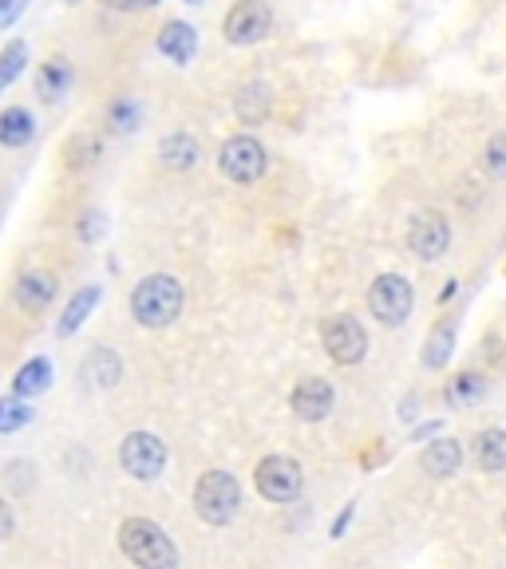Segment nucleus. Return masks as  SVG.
<instances>
[{"instance_id": "1", "label": "nucleus", "mask_w": 506, "mask_h": 569, "mask_svg": "<svg viewBox=\"0 0 506 569\" xmlns=\"http://www.w3.org/2000/svg\"><path fill=\"white\" fill-rule=\"evenodd\" d=\"M187 289L175 273H147L131 289V317L139 329H170L182 317Z\"/></svg>"}, {"instance_id": "2", "label": "nucleus", "mask_w": 506, "mask_h": 569, "mask_svg": "<svg viewBox=\"0 0 506 569\" xmlns=\"http://www.w3.org/2000/svg\"><path fill=\"white\" fill-rule=\"evenodd\" d=\"M119 553L142 569H175L182 561L178 558V546L170 542V533L159 522H151V518H127V522H119Z\"/></svg>"}, {"instance_id": "3", "label": "nucleus", "mask_w": 506, "mask_h": 569, "mask_svg": "<svg viewBox=\"0 0 506 569\" xmlns=\"http://www.w3.org/2000/svg\"><path fill=\"white\" fill-rule=\"evenodd\" d=\"M241 507V487L230 471H202L195 482V515L206 526H230Z\"/></svg>"}, {"instance_id": "4", "label": "nucleus", "mask_w": 506, "mask_h": 569, "mask_svg": "<svg viewBox=\"0 0 506 569\" xmlns=\"http://www.w3.org/2000/svg\"><path fill=\"white\" fill-rule=\"evenodd\" d=\"M269 170V151L258 134H234V139L222 142L218 151V174L230 178L234 187H254L261 182Z\"/></svg>"}, {"instance_id": "5", "label": "nucleus", "mask_w": 506, "mask_h": 569, "mask_svg": "<svg viewBox=\"0 0 506 569\" xmlns=\"http://www.w3.org/2000/svg\"><path fill=\"white\" fill-rule=\"evenodd\" d=\"M167 462H170V451H167V443H162V436H155V431H127L123 443H119V467H123V475L135 482L162 479Z\"/></svg>"}, {"instance_id": "6", "label": "nucleus", "mask_w": 506, "mask_h": 569, "mask_svg": "<svg viewBox=\"0 0 506 569\" xmlns=\"http://www.w3.org/2000/svg\"><path fill=\"white\" fill-rule=\"evenodd\" d=\"M254 487L266 502H277V507H289L297 502L305 490V471L294 455H266V459L254 467Z\"/></svg>"}, {"instance_id": "7", "label": "nucleus", "mask_w": 506, "mask_h": 569, "mask_svg": "<svg viewBox=\"0 0 506 569\" xmlns=\"http://www.w3.org/2000/svg\"><path fill=\"white\" fill-rule=\"evenodd\" d=\"M411 305H416V289L404 273H380L368 284V312L388 329H400L411 317Z\"/></svg>"}, {"instance_id": "8", "label": "nucleus", "mask_w": 506, "mask_h": 569, "mask_svg": "<svg viewBox=\"0 0 506 569\" xmlns=\"http://www.w3.org/2000/svg\"><path fill=\"white\" fill-rule=\"evenodd\" d=\"M320 345H325V352H329L333 365L353 368L368 356V332L356 317L337 312V317H329L325 325H320Z\"/></svg>"}, {"instance_id": "9", "label": "nucleus", "mask_w": 506, "mask_h": 569, "mask_svg": "<svg viewBox=\"0 0 506 569\" xmlns=\"http://www.w3.org/2000/svg\"><path fill=\"white\" fill-rule=\"evenodd\" d=\"M269 32H274V9H269L266 0H234L222 20L226 44H234V48L261 44Z\"/></svg>"}, {"instance_id": "10", "label": "nucleus", "mask_w": 506, "mask_h": 569, "mask_svg": "<svg viewBox=\"0 0 506 569\" xmlns=\"http://www.w3.org/2000/svg\"><path fill=\"white\" fill-rule=\"evenodd\" d=\"M452 246V226L439 210H419L408 222V249L419 261H439Z\"/></svg>"}, {"instance_id": "11", "label": "nucleus", "mask_w": 506, "mask_h": 569, "mask_svg": "<svg viewBox=\"0 0 506 569\" xmlns=\"http://www.w3.org/2000/svg\"><path fill=\"white\" fill-rule=\"evenodd\" d=\"M289 408L301 423H325L337 408V391H333L329 380H320V376H305V380L294 383L289 391Z\"/></svg>"}, {"instance_id": "12", "label": "nucleus", "mask_w": 506, "mask_h": 569, "mask_svg": "<svg viewBox=\"0 0 506 569\" xmlns=\"http://www.w3.org/2000/svg\"><path fill=\"white\" fill-rule=\"evenodd\" d=\"M56 293H60V284H56V273H48V269H24L17 277V284H12V301L28 317L44 312L56 301Z\"/></svg>"}, {"instance_id": "13", "label": "nucleus", "mask_w": 506, "mask_h": 569, "mask_svg": "<svg viewBox=\"0 0 506 569\" xmlns=\"http://www.w3.org/2000/svg\"><path fill=\"white\" fill-rule=\"evenodd\" d=\"M162 60H170L175 68H187L198 56V28L187 24V20H167L159 28V40H155Z\"/></svg>"}, {"instance_id": "14", "label": "nucleus", "mask_w": 506, "mask_h": 569, "mask_svg": "<svg viewBox=\"0 0 506 569\" xmlns=\"http://www.w3.org/2000/svg\"><path fill=\"white\" fill-rule=\"evenodd\" d=\"M274 111V88L266 80H246L234 91V116L241 127H261Z\"/></svg>"}, {"instance_id": "15", "label": "nucleus", "mask_w": 506, "mask_h": 569, "mask_svg": "<svg viewBox=\"0 0 506 569\" xmlns=\"http://www.w3.org/2000/svg\"><path fill=\"white\" fill-rule=\"evenodd\" d=\"M99 301H103V284H83L80 293H71V301L63 305L60 320H56V337H76Z\"/></svg>"}, {"instance_id": "16", "label": "nucleus", "mask_w": 506, "mask_h": 569, "mask_svg": "<svg viewBox=\"0 0 506 569\" xmlns=\"http://www.w3.org/2000/svg\"><path fill=\"white\" fill-rule=\"evenodd\" d=\"M198 159H202V147L190 131H170L167 139L159 142V167L167 170H195Z\"/></svg>"}, {"instance_id": "17", "label": "nucleus", "mask_w": 506, "mask_h": 569, "mask_svg": "<svg viewBox=\"0 0 506 569\" xmlns=\"http://www.w3.org/2000/svg\"><path fill=\"white\" fill-rule=\"evenodd\" d=\"M419 467H424L431 479H452L463 467V443L459 439H436V443L419 455Z\"/></svg>"}, {"instance_id": "18", "label": "nucleus", "mask_w": 506, "mask_h": 569, "mask_svg": "<svg viewBox=\"0 0 506 569\" xmlns=\"http://www.w3.org/2000/svg\"><path fill=\"white\" fill-rule=\"evenodd\" d=\"M68 88H71V63L63 60V56H52V60L40 63V71H36V91H40L44 103H60V99L68 96Z\"/></svg>"}, {"instance_id": "19", "label": "nucleus", "mask_w": 506, "mask_h": 569, "mask_svg": "<svg viewBox=\"0 0 506 569\" xmlns=\"http://www.w3.org/2000/svg\"><path fill=\"white\" fill-rule=\"evenodd\" d=\"M36 134V119L28 107H4L0 111V147H9V151H20L28 147Z\"/></svg>"}, {"instance_id": "20", "label": "nucleus", "mask_w": 506, "mask_h": 569, "mask_svg": "<svg viewBox=\"0 0 506 569\" xmlns=\"http://www.w3.org/2000/svg\"><path fill=\"white\" fill-rule=\"evenodd\" d=\"M48 388H52V360H48V356H32V360L20 365V372L12 376V391L24 396V400H36V396Z\"/></svg>"}, {"instance_id": "21", "label": "nucleus", "mask_w": 506, "mask_h": 569, "mask_svg": "<svg viewBox=\"0 0 506 569\" xmlns=\"http://www.w3.org/2000/svg\"><path fill=\"white\" fill-rule=\"evenodd\" d=\"M83 380L99 383V388H116V383L123 380V360L103 345L91 348L88 360H83Z\"/></svg>"}, {"instance_id": "22", "label": "nucleus", "mask_w": 506, "mask_h": 569, "mask_svg": "<svg viewBox=\"0 0 506 569\" xmlns=\"http://www.w3.org/2000/svg\"><path fill=\"white\" fill-rule=\"evenodd\" d=\"M475 462H479L487 475L506 471V431L503 427L479 431V439H475Z\"/></svg>"}, {"instance_id": "23", "label": "nucleus", "mask_w": 506, "mask_h": 569, "mask_svg": "<svg viewBox=\"0 0 506 569\" xmlns=\"http://www.w3.org/2000/svg\"><path fill=\"white\" fill-rule=\"evenodd\" d=\"M483 391H487V376L483 372H459L455 380H447L444 400H447V408H472V403L483 400Z\"/></svg>"}, {"instance_id": "24", "label": "nucleus", "mask_w": 506, "mask_h": 569, "mask_svg": "<svg viewBox=\"0 0 506 569\" xmlns=\"http://www.w3.org/2000/svg\"><path fill=\"white\" fill-rule=\"evenodd\" d=\"M452 348H455V317H444L424 345V368H431V372L444 368L452 360Z\"/></svg>"}, {"instance_id": "25", "label": "nucleus", "mask_w": 506, "mask_h": 569, "mask_svg": "<svg viewBox=\"0 0 506 569\" xmlns=\"http://www.w3.org/2000/svg\"><path fill=\"white\" fill-rule=\"evenodd\" d=\"M32 400H24V396H4L0 400V436H12V431H24L28 423H32Z\"/></svg>"}, {"instance_id": "26", "label": "nucleus", "mask_w": 506, "mask_h": 569, "mask_svg": "<svg viewBox=\"0 0 506 569\" xmlns=\"http://www.w3.org/2000/svg\"><path fill=\"white\" fill-rule=\"evenodd\" d=\"M24 68H28V44L24 40H12V44L0 48V96H4V91L24 76Z\"/></svg>"}, {"instance_id": "27", "label": "nucleus", "mask_w": 506, "mask_h": 569, "mask_svg": "<svg viewBox=\"0 0 506 569\" xmlns=\"http://www.w3.org/2000/svg\"><path fill=\"white\" fill-rule=\"evenodd\" d=\"M99 139L96 134H76V139L68 142V151H63V159H68V167L71 170H83V167H91V162L99 159Z\"/></svg>"}, {"instance_id": "28", "label": "nucleus", "mask_w": 506, "mask_h": 569, "mask_svg": "<svg viewBox=\"0 0 506 569\" xmlns=\"http://www.w3.org/2000/svg\"><path fill=\"white\" fill-rule=\"evenodd\" d=\"M139 103L135 99H119V103H111V111H107V127L116 134H127V131H135L139 127Z\"/></svg>"}, {"instance_id": "29", "label": "nucleus", "mask_w": 506, "mask_h": 569, "mask_svg": "<svg viewBox=\"0 0 506 569\" xmlns=\"http://www.w3.org/2000/svg\"><path fill=\"white\" fill-rule=\"evenodd\" d=\"M483 170H487L490 178H506V131L487 142V151H483Z\"/></svg>"}, {"instance_id": "30", "label": "nucleus", "mask_w": 506, "mask_h": 569, "mask_svg": "<svg viewBox=\"0 0 506 569\" xmlns=\"http://www.w3.org/2000/svg\"><path fill=\"white\" fill-rule=\"evenodd\" d=\"M20 12H24V0H0V28H9Z\"/></svg>"}, {"instance_id": "31", "label": "nucleus", "mask_w": 506, "mask_h": 569, "mask_svg": "<svg viewBox=\"0 0 506 569\" xmlns=\"http://www.w3.org/2000/svg\"><path fill=\"white\" fill-rule=\"evenodd\" d=\"M107 9H119V12H139V9H151L159 0H103Z\"/></svg>"}, {"instance_id": "32", "label": "nucleus", "mask_w": 506, "mask_h": 569, "mask_svg": "<svg viewBox=\"0 0 506 569\" xmlns=\"http://www.w3.org/2000/svg\"><path fill=\"white\" fill-rule=\"evenodd\" d=\"M12 530H17V518H12L9 502L0 498V542H4V538H12Z\"/></svg>"}, {"instance_id": "33", "label": "nucleus", "mask_w": 506, "mask_h": 569, "mask_svg": "<svg viewBox=\"0 0 506 569\" xmlns=\"http://www.w3.org/2000/svg\"><path fill=\"white\" fill-rule=\"evenodd\" d=\"M353 515H356V507H353V502H348V507L340 510V518H337V522H333V538H340V533L348 530V522H353Z\"/></svg>"}, {"instance_id": "34", "label": "nucleus", "mask_w": 506, "mask_h": 569, "mask_svg": "<svg viewBox=\"0 0 506 569\" xmlns=\"http://www.w3.org/2000/svg\"><path fill=\"white\" fill-rule=\"evenodd\" d=\"M187 4H202V0H187Z\"/></svg>"}, {"instance_id": "35", "label": "nucleus", "mask_w": 506, "mask_h": 569, "mask_svg": "<svg viewBox=\"0 0 506 569\" xmlns=\"http://www.w3.org/2000/svg\"><path fill=\"white\" fill-rule=\"evenodd\" d=\"M503 530H506V515H503Z\"/></svg>"}, {"instance_id": "36", "label": "nucleus", "mask_w": 506, "mask_h": 569, "mask_svg": "<svg viewBox=\"0 0 506 569\" xmlns=\"http://www.w3.org/2000/svg\"><path fill=\"white\" fill-rule=\"evenodd\" d=\"M68 4H76V0H68Z\"/></svg>"}]
</instances>
